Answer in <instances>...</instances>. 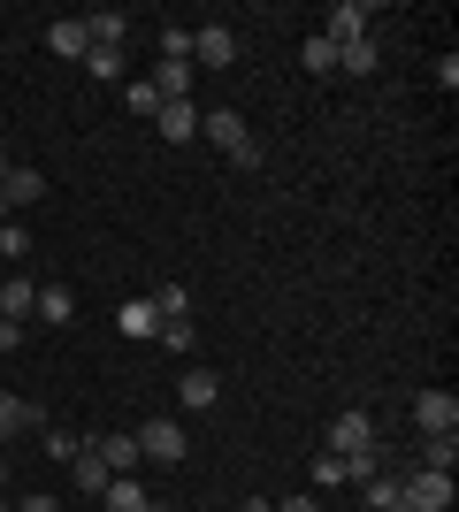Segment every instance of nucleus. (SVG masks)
Returning <instances> with one entry per match:
<instances>
[{
	"label": "nucleus",
	"instance_id": "nucleus-17",
	"mask_svg": "<svg viewBox=\"0 0 459 512\" xmlns=\"http://www.w3.org/2000/svg\"><path fill=\"white\" fill-rule=\"evenodd\" d=\"M360 490H368V512H391V505H406V474H398V467H375Z\"/></svg>",
	"mask_w": 459,
	"mask_h": 512
},
{
	"label": "nucleus",
	"instance_id": "nucleus-18",
	"mask_svg": "<svg viewBox=\"0 0 459 512\" xmlns=\"http://www.w3.org/2000/svg\"><path fill=\"white\" fill-rule=\"evenodd\" d=\"M46 46L62 54V62H85L92 39H85V16H69V23H46Z\"/></svg>",
	"mask_w": 459,
	"mask_h": 512
},
{
	"label": "nucleus",
	"instance_id": "nucleus-2",
	"mask_svg": "<svg viewBox=\"0 0 459 512\" xmlns=\"http://www.w3.org/2000/svg\"><path fill=\"white\" fill-rule=\"evenodd\" d=\"M184 451H192L184 421H146V428H138V459H153V467H176Z\"/></svg>",
	"mask_w": 459,
	"mask_h": 512
},
{
	"label": "nucleus",
	"instance_id": "nucleus-5",
	"mask_svg": "<svg viewBox=\"0 0 459 512\" xmlns=\"http://www.w3.org/2000/svg\"><path fill=\"white\" fill-rule=\"evenodd\" d=\"M414 428L421 436H459V398L452 390H421L414 398Z\"/></svg>",
	"mask_w": 459,
	"mask_h": 512
},
{
	"label": "nucleus",
	"instance_id": "nucleus-31",
	"mask_svg": "<svg viewBox=\"0 0 459 512\" xmlns=\"http://www.w3.org/2000/svg\"><path fill=\"white\" fill-rule=\"evenodd\" d=\"M314 482H322V490H337V482H345V459H337V451H314Z\"/></svg>",
	"mask_w": 459,
	"mask_h": 512
},
{
	"label": "nucleus",
	"instance_id": "nucleus-36",
	"mask_svg": "<svg viewBox=\"0 0 459 512\" xmlns=\"http://www.w3.org/2000/svg\"><path fill=\"white\" fill-rule=\"evenodd\" d=\"M245 512H276V497H253V505H245Z\"/></svg>",
	"mask_w": 459,
	"mask_h": 512
},
{
	"label": "nucleus",
	"instance_id": "nucleus-14",
	"mask_svg": "<svg viewBox=\"0 0 459 512\" xmlns=\"http://www.w3.org/2000/svg\"><path fill=\"white\" fill-rule=\"evenodd\" d=\"M69 474H77V497H100V490H108V482H115V474H108V459L92 451V436H85V451L69 459Z\"/></svg>",
	"mask_w": 459,
	"mask_h": 512
},
{
	"label": "nucleus",
	"instance_id": "nucleus-23",
	"mask_svg": "<svg viewBox=\"0 0 459 512\" xmlns=\"http://www.w3.org/2000/svg\"><path fill=\"white\" fill-rule=\"evenodd\" d=\"M146 299H153V314H161V321H192V291H184V283H153Z\"/></svg>",
	"mask_w": 459,
	"mask_h": 512
},
{
	"label": "nucleus",
	"instance_id": "nucleus-40",
	"mask_svg": "<svg viewBox=\"0 0 459 512\" xmlns=\"http://www.w3.org/2000/svg\"><path fill=\"white\" fill-rule=\"evenodd\" d=\"M0 512H16V505H8V497H0Z\"/></svg>",
	"mask_w": 459,
	"mask_h": 512
},
{
	"label": "nucleus",
	"instance_id": "nucleus-12",
	"mask_svg": "<svg viewBox=\"0 0 459 512\" xmlns=\"http://www.w3.org/2000/svg\"><path fill=\"white\" fill-rule=\"evenodd\" d=\"M31 306H39V283L16 268V276L0 283V321H23V329H31Z\"/></svg>",
	"mask_w": 459,
	"mask_h": 512
},
{
	"label": "nucleus",
	"instance_id": "nucleus-9",
	"mask_svg": "<svg viewBox=\"0 0 459 512\" xmlns=\"http://www.w3.org/2000/svg\"><path fill=\"white\" fill-rule=\"evenodd\" d=\"M176 406H184V413H215V406H222V375H215V367H184Z\"/></svg>",
	"mask_w": 459,
	"mask_h": 512
},
{
	"label": "nucleus",
	"instance_id": "nucleus-35",
	"mask_svg": "<svg viewBox=\"0 0 459 512\" xmlns=\"http://www.w3.org/2000/svg\"><path fill=\"white\" fill-rule=\"evenodd\" d=\"M276 512H322V505H314V497H284Z\"/></svg>",
	"mask_w": 459,
	"mask_h": 512
},
{
	"label": "nucleus",
	"instance_id": "nucleus-33",
	"mask_svg": "<svg viewBox=\"0 0 459 512\" xmlns=\"http://www.w3.org/2000/svg\"><path fill=\"white\" fill-rule=\"evenodd\" d=\"M16 512H62V497H46V490H31V497H16Z\"/></svg>",
	"mask_w": 459,
	"mask_h": 512
},
{
	"label": "nucleus",
	"instance_id": "nucleus-4",
	"mask_svg": "<svg viewBox=\"0 0 459 512\" xmlns=\"http://www.w3.org/2000/svg\"><path fill=\"white\" fill-rule=\"evenodd\" d=\"M383 444V436H375V421L360 406L352 413H337V421H329V436H322V451H337V459H352V451H375Z\"/></svg>",
	"mask_w": 459,
	"mask_h": 512
},
{
	"label": "nucleus",
	"instance_id": "nucleus-25",
	"mask_svg": "<svg viewBox=\"0 0 459 512\" xmlns=\"http://www.w3.org/2000/svg\"><path fill=\"white\" fill-rule=\"evenodd\" d=\"M337 77H375V39H352V46H337Z\"/></svg>",
	"mask_w": 459,
	"mask_h": 512
},
{
	"label": "nucleus",
	"instance_id": "nucleus-6",
	"mask_svg": "<svg viewBox=\"0 0 459 512\" xmlns=\"http://www.w3.org/2000/svg\"><path fill=\"white\" fill-rule=\"evenodd\" d=\"M192 62L199 69H230L238 62V31H230V23H199L192 31Z\"/></svg>",
	"mask_w": 459,
	"mask_h": 512
},
{
	"label": "nucleus",
	"instance_id": "nucleus-26",
	"mask_svg": "<svg viewBox=\"0 0 459 512\" xmlns=\"http://www.w3.org/2000/svg\"><path fill=\"white\" fill-rule=\"evenodd\" d=\"M123 107H131L138 123H153V115H161V92H153L146 77H131V85H123Z\"/></svg>",
	"mask_w": 459,
	"mask_h": 512
},
{
	"label": "nucleus",
	"instance_id": "nucleus-38",
	"mask_svg": "<svg viewBox=\"0 0 459 512\" xmlns=\"http://www.w3.org/2000/svg\"><path fill=\"white\" fill-rule=\"evenodd\" d=\"M0 490H8V451H0Z\"/></svg>",
	"mask_w": 459,
	"mask_h": 512
},
{
	"label": "nucleus",
	"instance_id": "nucleus-22",
	"mask_svg": "<svg viewBox=\"0 0 459 512\" xmlns=\"http://www.w3.org/2000/svg\"><path fill=\"white\" fill-rule=\"evenodd\" d=\"M100 505H108V512H146V505H153V497H146V490H138V474H115L108 490H100Z\"/></svg>",
	"mask_w": 459,
	"mask_h": 512
},
{
	"label": "nucleus",
	"instance_id": "nucleus-41",
	"mask_svg": "<svg viewBox=\"0 0 459 512\" xmlns=\"http://www.w3.org/2000/svg\"><path fill=\"white\" fill-rule=\"evenodd\" d=\"M391 512H406V505H391Z\"/></svg>",
	"mask_w": 459,
	"mask_h": 512
},
{
	"label": "nucleus",
	"instance_id": "nucleus-10",
	"mask_svg": "<svg viewBox=\"0 0 459 512\" xmlns=\"http://www.w3.org/2000/svg\"><path fill=\"white\" fill-rule=\"evenodd\" d=\"M39 428H46L39 406H23V398H8V390H0V451L16 444V436H39Z\"/></svg>",
	"mask_w": 459,
	"mask_h": 512
},
{
	"label": "nucleus",
	"instance_id": "nucleus-32",
	"mask_svg": "<svg viewBox=\"0 0 459 512\" xmlns=\"http://www.w3.org/2000/svg\"><path fill=\"white\" fill-rule=\"evenodd\" d=\"M161 344H169V352H192L199 329H192V321H161Z\"/></svg>",
	"mask_w": 459,
	"mask_h": 512
},
{
	"label": "nucleus",
	"instance_id": "nucleus-34",
	"mask_svg": "<svg viewBox=\"0 0 459 512\" xmlns=\"http://www.w3.org/2000/svg\"><path fill=\"white\" fill-rule=\"evenodd\" d=\"M23 337H31L23 321H0V352H23Z\"/></svg>",
	"mask_w": 459,
	"mask_h": 512
},
{
	"label": "nucleus",
	"instance_id": "nucleus-13",
	"mask_svg": "<svg viewBox=\"0 0 459 512\" xmlns=\"http://www.w3.org/2000/svg\"><path fill=\"white\" fill-rule=\"evenodd\" d=\"M146 85L161 92V107H169V100H192L199 69H192V62H153V77H146Z\"/></svg>",
	"mask_w": 459,
	"mask_h": 512
},
{
	"label": "nucleus",
	"instance_id": "nucleus-24",
	"mask_svg": "<svg viewBox=\"0 0 459 512\" xmlns=\"http://www.w3.org/2000/svg\"><path fill=\"white\" fill-rule=\"evenodd\" d=\"M39 451L54 459V467H69V459L85 451V436H69V428H54V421H46V428H39Z\"/></svg>",
	"mask_w": 459,
	"mask_h": 512
},
{
	"label": "nucleus",
	"instance_id": "nucleus-19",
	"mask_svg": "<svg viewBox=\"0 0 459 512\" xmlns=\"http://www.w3.org/2000/svg\"><path fill=\"white\" fill-rule=\"evenodd\" d=\"M85 39L92 46H123V39H131V16H123V8H92V16H85Z\"/></svg>",
	"mask_w": 459,
	"mask_h": 512
},
{
	"label": "nucleus",
	"instance_id": "nucleus-28",
	"mask_svg": "<svg viewBox=\"0 0 459 512\" xmlns=\"http://www.w3.org/2000/svg\"><path fill=\"white\" fill-rule=\"evenodd\" d=\"M299 62H306V69H314V77H337V46H329V39H322V31H314V39H306V46H299Z\"/></svg>",
	"mask_w": 459,
	"mask_h": 512
},
{
	"label": "nucleus",
	"instance_id": "nucleus-27",
	"mask_svg": "<svg viewBox=\"0 0 459 512\" xmlns=\"http://www.w3.org/2000/svg\"><path fill=\"white\" fill-rule=\"evenodd\" d=\"M85 69H92V77H108V85H123V69H131V62H123V46H92Z\"/></svg>",
	"mask_w": 459,
	"mask_h": 512
},
{
	"label": "nucleus",
	"instance_id": "nucleus-3",
	"mask_svg": "<svg viewBox=\"0 0 459 512\" xmlns=\"http://www.w3.org/2000/svg\"><path fill=\"white\" fill-rule=\"evenodd\" d=\"M39 199H46V169L16 161V169L0 176V222H16V207H39Z\"/></svg>",
	"mask_w": 459,
	"mask_h": 512
},
{
	"label": "nucleus",
	"instance_id": "nucleus-1",
	"mask_svg": "<svg viewBox=\"0 0 459 512\" xmlns=\"http://www.w3.org/2000/svg\"><path fill=\"white\" fill-rule=\"evenodd\" d=\"M199 138L230 153V169H261V146H253V130H245L238 107H207V115H199Z\"/></svg>",
	"mask_w": 459,
	"mask_h": 512
},
{
	"label": "nucleus",
	"instance_id": "nucleus-15",
	"mask_svg": "<svg viewBox=\"0 0 459 512\" xmlns=\"http://www.w3.org/2000/svg\"><path fill=\"white\" fill-rule=\"evenodd\" d=\"M115 329H123V337H161V314H153V299H146V291L115 306Z\"/></svg>",
	"mask_w": 459,
	"mask_h": 512
},
{
	"label": "nucleus",
	"instance_id": "nucleus-39",
	"mask_svg": "<svg viewBox=\"0 0 459 512\" xmlns=\"http://www.w3.org/2000/svg\"><path fill=\"white\" fill-rule=\"evenodd\" d=\"M146 512H169V505H161V497H153V505H146Z\"/></svg>",
	"mask_w": 459,
	"mask_h": 512
},
{
	"label": "nucleus",
	"instance_id": "nucleus-16",
	"mask_svg": "<svg viewBox=\"0 0 459 512\" xmlns=\"http://www.w3.org/2000/svg\"><path fill=\"white\" fill-rule=\"evenodd\" d=\"M92 451L108 459V474H138V436H123V428H108V436H92Z\"/></svg>",
	"mask_w": 459,
	"mask_h": 512
},
{
	"label": "nucleus",
	"instance_id": "nucleus-30",
	"mask_svg": "<svg viewBox=\"0 0 459 512\" xmlns=\"http://www.w3.org/2000/svg\"><path fill=\"white\" fill-rule=\"evenodd\" d=\"M0 253H8V260H31V230H23V222H0Z\"/></svg>",
	"mask_w": 459,
	"mask_h": 512
},
{
	"label": "nucleus",
	"instance_id": "nucleus-8",
	"mask_svg": "<svg viewBox=\"0 0 459 512\" xmlns=\"http://www.w3.org/2000/svg\"><path fill=\"white\" fill-rule=\"evenodd\" d=\"M368 0H337V8H329V16H322V39L329 46H352V39H368Z\"/></svg>",
	"mask_w": 459,
	"mask_h": 512
},
{
	"label": "nucleus",
	"instance_id": "nucleus-37",
	"mask_svg": "<svg viewBox=\"0 0 459 512\" xmlns=\"http://www.w3.org/2000/svg\"><path fill=\"white\" fill-rule=\"evenodd\" d=\"M8 169H16V153H8V146H0V176H8Z\"/></svg>",
	"mask_w": 459,
	"mask_h": 512
},
{
	"label": "nucleus",
	"instance_id": "nucleus-20",
	"mask_svg": "<svg viewBox=\"0 0 459 512\" xmlns=\"http://www.w3.org/2000/svg\"><path fill=\"white\" fill-rule=\"evenodd\" d=\"M69 314H77V299H69L62 283H39V306H31V321H39V329H62Z\"/></svg>",
	"mask_w": 459,
	"mask_h": 512
},
{
	"label": "nucleus",
	"instance_id": "nucleus-29",
	"mask_svg": "<svg viewBox=\"0 0 459 512\" xmlns=\"http://www.w3.org/2000/svg\"><path fill=\"white\" fill-rule=\"evenodd\" d=\"M161 62H192V23H169V31H161Z\"/></svg>",
	"mask_w": 459,
	"mask_h": 512
},
{
	"label": "nucleus",
	"instance_id": "nucleus-11",
	"mask_svg": "<svg viewBox=\"0 0 459 512\" xmlns=\"http://www.w3.org/2000/svg\"><path fill=\"white\" fill-rule=\"evenodd\" d=\"M153 130H161L169 146H192V138H199V107L192 100H169L161 115H153Z\"/></svg>",
	"mask_w": 459,
	"mask_h": 512
},
{
	"label": "nucleus",
	"instance_id": "nucleus-7",
	"mask_svg": "<svg viewBox=\"0 0 459 512\" xmlns=\"http://www.w3.org/2000/svg\"><path fill=\"white\" fill-rule=\"evenodd\" d=\"M406 512H452V474L414 467L406 474Z\"/></svg>",
	"mask_w": 459,
	"mask_h": 512
},
{
	"label": "nucleus",
	"instance_id": "nucleus-21",
	"mask_svg": "<svg viewBox=\"0 0 459 512\" xmlns=\"http://www.w3.org/2000/svg\"><path fill=\"white\" fill-rule=\"evenodd\" d=\"M414 467H429V474H452V467H459V436H421Z\"/></svg>",
	"mask_w": 459,
	"mask_h": 512
}]
</instances>
